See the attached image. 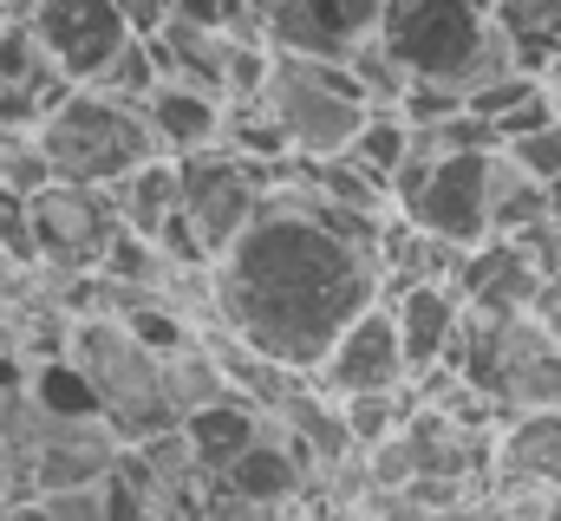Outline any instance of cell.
<instances>
[{
	"mask_svg": "<svg viewBox=\"0 0 561 521\" xmlns=\"http://www.w3.org/2000/svg\"><path fill=\"white\" fill-rule=\"evenodd\" d=\"M209 293H216V333L242 339L249 352L275 359L294 379L320 366V352L353 313L386 300L373 260L275 196H262L255 222L209 260Z\"/></svg>",
	"mask_w": 561,
	"mask_h": 521,
	"instance_id": "obj_1",
	"label": "cell"
},
{
	"mask_svg": "<svg viewBox=\"0 0 561 521\" xmlns=\"http://www.w3.org/2000/svg\"><path fill=\"white\" fill-rule=\"evenodd\" d=\"M412 85L470 92L483 79L523 72V39L490 0H386L373 33Z\"/></svg>",
	"mask_w": 561,
	"mask_h": 521,
	"instance_id": "obj_2",
	"label": "cell"
},
{
	"mask_svg": "<svg viewBox=\"0 0 561 521\" xmlns=\"http://www.w3.org/2000/svg\"><path fill=\"white\" fill-rule=\"evenodd\" d=\"M59 352L66 366L79 372V385L92 391L99 417L112 424V437L131 450L144 437H163L176 430L170 404H163V385H157V352L138 346L112 313H72L59 326Z\"/></svg>",
	"mask_w": 561,
	"mask_h": 521,
	"instance_id": "obj_3",
	"label": "cell"
},
{
	"mask_svg": "<svg viewBox=\"0 0 561 521\" xmlns=\"http://www.w3.org/2000/svg\"><path fill=\"white\" fill-rule=\"evenodd\" d=\"M33 137H39V150H46L53 183H85V189H112L125 170H138L144 157H157L138 105L105 99V92H92V85L59 92V99L39 112Z\"/></svg>",
	"mask_w": 561,
	"mask_h": 521,
	"instance_id": "obj_4",
	"label": "cell"
},
{
	"mask_svg": "<svg viewBox=\"0 0 561 521\" xmlns=\"http://www.w3.org/2000/svg\"><path fill=\"white\" fill-rule=\"evenodd\" d=\"M490 157L496 150H450V157H431L419 137H412V157L399 163L392 176V216L405 229H419L431 242L470 255L490 242Z\"/></svg>",
	"mask_w": 561,
	"mask_h": 521,
	"instance_id": "obj_5",
	"label": "cell"
},
{
	"mask_svg": "<svg viewBox=\"0 0 561 521\" xmlns=\"http://www.w3.org/2000/svg\"><path fill=\"white\" fill-rule=\"evenodd\" d=\"M255 105L280 130L287 157H300V163L340 157L353 143L359 118H366V99L346 79V66H320V59H294V53H275L268 59V79H262Z\"/></svg>",
	"mask_w": 561,
	"mask_h": 521,
	"instance_id": "obj_6",
	"label": "cell"
},
{
	"mask_svg": "<svg viewBox=\"0 0 561 521\" xmlns=\"http://www.w3.org/2000/svg\"><path fill=\"white\" fill-rule=\"evenodd\" d=\"M176 163V216L183 229L196 235V248L216 260L262 209V170H249L242 157H229L222 143L216 150H190V157H170Z\"/></svg>",
	"mask_w": 561,
	"mask_h": 521,
	"instance_id": "obj_7",
	"label": "cell"
},
{
	"mask_svg": "<svg viewBox=\"0 0 561 521\" xmlns=\"http://www.w3.org/2000/svg\"><path fill=\"white\" fill-rule=\"evenodd\" d=\"M33 248H39V267L59 274V280H85L99 274V260L118 235V209L105 189H85V183H46L33 202Z\"/></svg>",
	"mask_w": 561,
	"mask_h": 521,
	"instance_id": "obj_8",
	"label": "cell"
},
{
	"mask_svg": "<svg viewBox=\"0 0 561 521\" xmlns=\"http://www.w3.org/2000/svg\"><path fill=\"white\" fill-rule=\"evenodd\" d=\"M307 385L320 391V397H366V391H399L412 385V372H405V352H399V326H392V306L386 300H373L366 313H353L340 333H333V346L320 352V366L307 372Z\"/></svg>",
	"mask_w": 561,
	"mask_h": 521,
	"instance_id": "obj_9",
	"label": "cell"
},
{
	"mask_svg": "<svg viewBox=\"0 0 561 521\" xmlns=\"http://www.w3.org/2000/svg\"><path fill=\"white\" fill-rule=\"evenodd\" d=\"M26 26L59 72V85H92L99 66L131 39L125 13L112 0H26Z\"/></svg>",
	"mask_w": 561,
	"mask_h": 521,
	"instance_id": "obj_10",
	"label": "cell"
},
{
	"mask_svg": "<svg viewBox=\"0 0 561 521\" xmlns=\"http://www.w3.org/2000/svg\"><path fill=\"white\" fill-rule=\"evenodd\" d=\"M379 13H386V0H268L262 33H268V53L346 66L379 33Z\"/></svg>",
	"mask_w": 561,
	"mask_h": 521,
	"instance_id": "obj_11",
	"label": "cell"
},
{
	"mask_svg": "<svg viewBox=\"0 0 561 521\" xmlns=\"http://www.w3.org/2000/svg\"><path fill=\"white\" fill-rule=\"evenodd\" d=\"M490 502H542L561 496V410H523L503 417L490 437Z\"/></svg>",
	"mask_w": 561,
	"mask_h": 521,
	"instance_id": "obj_12",
	"label": "cell"
},
{
	"mask_svg": "<svg viewBox=\"0 0 561 521\" xmlns=\"http://www.w3.org/2000/svg\"><path fill=\"white\" fill-rule=\"evenodd\" d=\"M307 489H313V463L268 424L222 476L203 483V496H209L203 509H216V502H236V509H300ZM203 509H196V521H203Z\"/></svg>",
	"mask_w": 561,
	"mask_h": 521,
	"instance_id": "obj_13",
	"label": "cell"
},
{
	"mask_svg": "<svg viewBox=\"0 0 561 521\" xmlns=\"http://www.w3.org/2000/svg\"><path fill=\"white\" fill-rule=\"evenodd\" d=\"M450 293H457L463 313H490V320H503V313H536L542 274H536V260H529L523 242H483V248L457 255Z\"/></svg>",
	"mask_w": 561,
	"mask_h": 521,
	"instance_id": "obj_14",
	"label": "cell"
},
{
	"mask_svg": "<svg viewBox=\"0 0 561 521\" xmlns=\"http://www.w3.org/2000/svg\"><path fill=\"white\" fill-rule=\"evenodd\" d=\"M386 306H392L399 352H405V372H412V379L437 372V366H450V346H457V326H463V306H457L450 287L419 280V287L386 293Z\"/></svg>",
	"mask_w": 561,
	"mask_h": 521,
	"instance_id": "obj_15",
	"label": "cell"
},
{
	"mask_svg": "<svg viewBox=\"0 0 561 521\" xmlns=\"http://www.w3.org/2000/svg\"><path fill=\"white\" fill-rule=\"evenodd\" d=\"M138 112H144V130H150L157 157H190V150H216L222 143V99L216 92L150 85Z\"/></svg>",
	"mask_w": 561,
	"mask_h": 521,
	"instance_id": "obj_16",
	"label": "cell"
},
{
	"mask_svg": "<svg viewBox=\"0 0 561 521\" xmlns=\"http://www.w3.org/2000/svg\"><path fill=\"white\" fill-rule=\"evenodd\" d=\"M262 430H268V417H262L249 397H216V404H203V410H190V417L176 424V437H183V450H190V463H196L203 483L222 476Z\"/></svg>",
	"mask_w": 561,
	"mask_h": 521,
	"instance_id": "obj_17",
	"label": "cell"
},
{
	"mask_svg": "<svg viewBox=\"0 0 561 521\" xmlns=\"http://www.w3.org/2000/svg\"><path fill=\"white\" fill-rule=\"evenodd\" d=\"M144 46H150L157 85H196V92H216V99H222V33L163 13V26H157Z\"/></svg>",
	"mask_w": 561,
	"mask_h": 521,
	"instance_id": "obj_18",
	"label": "cell"
},
{
	"mask_svg": "<svg viewBox=\"0 0 561 521\" xmlns=\"http://www.w3.org/2000/svg\"><path fill=\"white\" fill-rule=\"evenodd\" d=\"M105 196H112V209H118V229H125V235L157 242V229L176 216V163H170V157H144L138 170H125Z\"/></svg>",
	"mask_w": 561,
	"mask_h": 521,
	"instance_id": "obj_19",
	"label": "cell"
},
{
	"mask_svg": "<svg viewBox=\"0 0 561 521\" xmlns=\"http://www.w3.org/2000/svg\"><path fill=\"white\" fill-rule=\"evenodd\" d=\"M536 229H549V196L496 150L490 157V242H529Z\"/></svg>",
	"mask_w": 561,
	"mask_h": 521,
	"instance_id": "obj_20",
	"label": "cell"
},
{
	"mask_svg": "<svg viewBox=\"0 0 561 521\" xmlns=\"http://www.w3.org/2000/svg\"><path fill=\"white\" fill-rule=\"evenodd\" d=\"M0 92L26 99L33 112H46L59 92H72V85H59V72L46 66V53H39V39H33V26H26V13H7V20H0Z\"/></svg>",
	"mask_w": 561,
	"mask_h": 521,
	"instance_id": "obj_21",
	"label": "cell"
},
{
	"mask_svg": "<svg viewBox=\"0 0 561 521\" xmlns=\"http://www.w3.org/2000/svg\"><path fill=\"white\" fill-rule=\"evenodd\" d=\"M405 157H412V125H405L399 112H366L359 130H353V143L340 150V163H353V170L373 176L379 189H392V176H399Z\"/></svg>",
	"mask_w": 561,
	"mask_h": 521,
	"instance_id": "obj_22",
	"label": "cell"
},
{
	"mask_svg": "<svg viewBox=\"0 0 561 521\" xmlns=\"http://www.w3.org/2000/svg\"><path fill=\"white\" fill-rule=\"evenodd\" d=\"M333 410H340V424H346V443H353V450L366 456V450H379L386 437H399V430L412 424L419 397H412V385H399V391H366V397H340Z\"/></svg>",
	"mask_w": 561,
	"mask_h": 521,
	"instance_id": "obj_23",
	"label": "cell"
},
{
	"mask_svg": "<svg viewBox=\"0 0 561 521\" xmlns=\"http://www.w3.org/2000/svg\"><path fill=\"white\" fill-rule=\"evenodd\" d=\"M46 183H53V170H46V150H39L33 125L0 130V196H20V202H33Z\"/></svg>",
	"mask_w": 561,
	"mask_h": 521,
	"instance_id": "obj_24",
	"label": "cell"
},
{
	"mask_svg": "<svg viewBox=\"0 0 561 521\" xmlns=\"http://www.w3.org/2000/svg\"><path fill=\"white\" fill-rule=\"evenodd\" d=\"M157 85V66H150V46H144L138 33L99 66V79H92V92H105V99H125V105H144V92Z\"/></svg>",
	"mask_w": 561,
	"mask_h": 521,
	"instance_id": "obj_25",
	"label": "cell"
},
{
	"mask_svg": "<svg viewBox=\"0 0 561 521\" xmlns=\"http://www.w3.org/2000/svg\"><path fill=\"white\" fill-rule=\"evenodd\" d=\"M529 92H536V72H503V79H483V85H470L457 105H463V118H477V125L490 130L503 112H516Z\"/></svg>",
	"mask_w": 561,
	"mask_h": 521,
	"instance_id": "obj_26",
	"label": "cell"
},
{
	"mask_svg": "<svg viewBox=\"0 0 561 521\" xmlns=\"http://www.w3.org/2000/svg\"><path fill=\"white\" fill-rule=\"evenodd\" d=\"M503 157L529 176V183H561V118H549L542 130H529V137H516V143H503Z\"/></svg>",
	"mask_w": 561,
	"mask_h": 521,
	"instance_id": "obj_27",
	"label": "cell"
},
{
	"mask_svg": "<svg viewBox=\"0 0 561 521\" xmlns=\"http://www.w3.org/2000/svg\"><path fill=\"white\" fill-rule=\"evenodd\" d=\"M46 521H105V496L99 489H66V496H39Z\"/></svg>",
	"mask_w": 561,
	"mask_h": 521,
	"instance_id": "obj_28",
	"label": "cell"
},
{
	"mask_svg": "<svg viewBox=\"0 0 561 521\" xmlns=\"http://www.w3.org/2000/svg\"><path fill=\"white\" fill-rule=\"evenodd\" d=\"M112 7H118V13H125V26H131V33H138V39H150V33H157V26H163V13H170V7H163V0H112Z\"/></svg>",
	"mask_w": 561,
	"mask_h": 521,
	"instance_id": "obj_29",
	"label": "cell"
},
{
	"mask_svg": "<svg viewBox=\"0 0 561 521\" xmlns=\"http://www.w3.org/2000/svg\"><path fill=\"white\" fill-rule=\"evenodd\" d=\"M203 521H300V509H236V502H216V509H203Z\"/></svg>",
	"mask_w": 561,
	"mask_h": 521,
	"instance_id": "obj_30",
	"label": "cell"
},
{
	"mask_svg": "<svg viewBox=\"0 0 561 521\" xmlns=\"http://www.w3.org/2000/svg\"><path fill=\"white\" fill-rule=\"evenodd\" d=\"M536 85H542V99H549V112L561 118V39L542 53V66H536Z\"/></svg>",
	"mask_w": 561,
	"mask_h": 521,
	"instance_id": "obj_31",
	"label": "cell"
},
{
	"mask_svg": "<svg viewBox=\"0 0 561 521\" xmlns=\"http://www.w3.org/2000/svg\"><path fill=\"white\" fill-rule=\"evenodd\" d=\"M536 320H542V326L561 339V280H549V287H542V300H536Z\"/></svg>",
	"mask_w": 561,
	"mask_h": 521,
	"instance_id": "obj_32",
	"label": "cell"
},
{
	"mask_svg": "<svg viewBox=\"0 0 561 521\" xmlns=\"http://www.w3.org/2000/svg\"><path fill=\"white\" fill-rule=\"evenodd\" d=\"M0 521H46V509H39V502H7Z\"/></svg>",
	"mask_w": 561,
	"mask_h": 521,
	"instance_id": "obj_33",
	"label": "cell"
},
{
	"mask_svg": "<svg viewBox=\"0 0 561 521\" xmlns=\"http://www.w3.org/2000/svg\"><path fill=\"white\" fill-rule=\"evenodd\" d=\"M536 521H561V496H542L536 502Z\"/></svg>",
	"mask_w": 561,
	"mask_h": 521,
	"instance_id": "obj_34",
	"label": "cell"
},
{
	"mask_svg": "<svg viewBox=\"0 0 561 521\" xmlns=\"http://www.w3.org/2000/svg\"><path fill=\"white\" fill-rule=\"evenodd\" d=\"M542 196H549V222H561V183H549Z\"/></svg>",
	"mask_w": 561,
	"mask_h": 521,
	"instance_id": "obj_35",
	"label": "cell"
},
{
	"mask_svg": "<svg viewBox=\"0 0 561 521\" xmlns=\"http://www.w3.org/2000/svg\"><path fill=\"white\" fill-rule=\"evenodd\" d=\"M255 7H268V0H255Z\"/></svg>",
	"mask_w": 561,
	"mask_h": 521,
	"instance_id": "obj_36",
	"label": "cell"
}]
</instances>
